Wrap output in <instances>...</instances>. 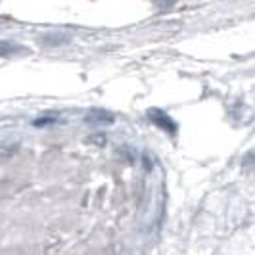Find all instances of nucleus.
<instances>
[{"label": "nucleus", "mask_w": 255, "mask_h": 255, "mask_svg": "<svg viewBox=\"0 0 255 255\" xmlns=\"http://www.w3.org/2000/svg\"><path fill=\"white\" fill-rule=\"evenodd\" d=\"M146 115H148L150 123H153L155 127H159L161 130H165L167 134H171V136H175V134H177L179 125H177V121L167 114V112L159 110V108H150V110L146 112Z\"/></svg>", "instance_id": "f257e3e1"}, {"label": "nucleus", "mask_w": 255, "mask_h": 255, "mask_svg": "<svg viewBox=\"0 0 255 255\" xmlns=\"http://www.w3.org/2000/svg\"><path fill=\"white\" fill-rule=\"evenodd\" d=\"M87 121L89 123H98V125H104V123H114V115L108 114V112H104V110H92L89 112L87 115Z\"/></svg>", "instance_id": "f03ea898"}, {"label": "nucleus", "mask_w": 255, "mask_h": 255, "mask_svg": "<svg viewBox=\"0 0 255 255\" xmlns=\"http://www.w3.org/2000/svg\"><path fill=\"white\" fill-rule=\"evenodd\" d=\"M21 52V48L13 42H8V40H0V58H8V56H13Z\"/></svg>", "instance_id": "7ed1b4c3"}, {"label": "nucleus", "mask_w": 255, "mask_h": 255, "mask_svg": "<svg viewBox=\"0 0 255 255\" xmlns=\"http://www.w3.org/2000/svg\"><path fill=\"white\" fill-rule=\"evenodd\" d=\"M56 121H58L56 115H44V117H38L33 125H35V127H46V125H54Z\"/></svg>", "instance_id": "20e7f679"}, {"label": "nucleus", "mask_w": 255, "mask_h": 255, "mask_svg": "<svg viewBox=\"0 0 255 255\" xmlns=\"http://www.w3.org/2000/svg\"><path fill=\"white\" fill-rule=\"evenodd\" d=\"M177 2H179V0H155V6L161 8V10H169V8H173Z\"/></svg>", "instance_id": "39448f33"}, {"label": "nucleus", "mask_w": 255, "mask_h": 255, "mask_svg": "<svg viewBox=\"0 0 255 255\" xmlns=\"http://www.w3.org/2000/svg\"><path fill=\"white\" fill-rule=\"evenodd\" d=\"M46 40H54V42H50V44H64V42H67L69 40V37H65V35H54V37H44V42Z\"/></svg>", "instance_id": "423d86ee"}]
</instances>
